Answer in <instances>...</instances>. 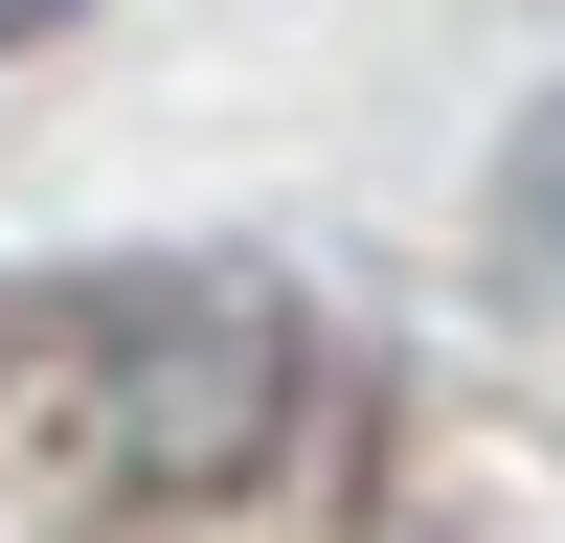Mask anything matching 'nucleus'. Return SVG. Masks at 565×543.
<instances>
[{
    "mask_svg": "<svg viewBox=\"0 0 565 543\" xmlns=\"http://www.w3.org/2000/svg\"><path fill=\"white\" fill-rule=\"evenodd\" d=\"M23 23H68V0H0V45H23Z\"/></svg>",
    "mask_w": 565,
    "mask_h": 543,
    "instance_id": "1",
    "label": "nucleus"
}]
</instances>
